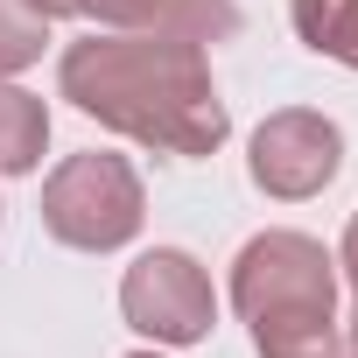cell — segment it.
Here are the masks:
<instances>
[{
	"label": "cell",
	"mask_w": 358,
	"mask_h": 358,
	"mask_svg": "<svg viewBox=\"0 0 358 358\" xmlns=\"http://www.w3.org/2000/svg\"><path fill=\"white\" fill-rule=\"evenodd\" d=\"M57 92L85 120H99L155 155H176V162H204L232 134V113L211 85V57L155 22L71 43L57 64Z\"/></svg>",
	"instance_id": "6da1fadb"
},
{
	"label": "cell",
	"mask_w": 358,
	"mask_h": 358,
	"mask_svg": "<svg viewBox=\"0 0 358 358\" xmlns=\"http://www.w3.org/2000/svg\"><path fill=\"white\" fill-rule=\"evenodd\" d=\"M232 309L260 358H344L337 253L309 232H253L232 260Z\"/></svg>",
	"instance_id": "7a4b0ae2"
},
{
	"label": "cell",
	"mask_w": 358,
	"mask_h": 358,
	"mask_svg": "<svg viewBox=\"0 0 358 358\" xmlns=\"http://www.w3.org/2000/svg\"><path fill=\"white\" fill-rule=\"evenodd\" d=\"M148 218V190H141V169L127 155H106V148H85V155H64L43 183V232L57 246H78V253H120Z\"/></svg>",
	"instance_id": "3957f363"
},
{
	"label": "cell",
	"mask_w": 358,
	"mask_h": 358,
	"mask_svg": "<svg viewBox=\"0 0 358 358\" xmlns=\"http://www.w3.org/2000/svg\"><path fill=\"white\" fill-rule=\"evenodd\" d=\"M120 316L155 337V344H204L211 323H218V295H211V274L183 253V246H148L127 281H120Z\"/></svg>",
	"instance_id": "277c9868"
},
{
	"label": "cell",
	"mask_w": 358,
	"mask_h": 358,
	"mask_svg": "<svg viewBox=\"0 0 358 358\" xmlns=\"http://www.w3.org/2000/svg\"><path fill=\"white\" fill-rule=\"evenodd\" d=\"M246 169H253V183H260L267 197L302 204V197H316V190L337 183L344 134H337V120H323V113H309V106H281V113H267V120L253 127Z\"/></svg>",
	"instance_id": "5b68a950"
},
{
	"label": "cell",
	"mask_w": 358,
	"mask_h": 358,
	"mask_svg": "<svg viewBox=\"0 0 358 358\" xmlns=\"http://www.w3.org/2000/svg\"><path fill=\"white\" fill-rule=\"evenodd\" d=\"M43 148H50V106L0 78V176L43 169Z\"/></svg>",
	"instance_id": "8992f818"
},
{
	"label": "cell",
	"mask_w": 358,
	"mask_h": 358,
	"mask_svg": "<svg viewBox=\"0 0 358 358\" xmlns=\"http://www.w3.org/2000/svg\"><path fill=\"white\" fill-rule=\"evenodd\" d=\"M288 22L316 57L358 71V0H288Z\"/></svg>",
	"instance_id": "52a82bcc"
},
{
	"label": "cell",
	"mask_w": 358,
	"mask_h": 358,
	"mask_svg": "<svg viewBox=\"0 0 358 358\" xmlns=\"http://www.w3.org/2000/svg\"><path fill=\"white\" fill-rule=\"evenodd\" d=\"M155 29H169V36H183V43L211 50V43L239 36V8H232V0H162Z\"/></svg>",
	"instance_id": "ba28073f"
},
{
	"label": "cell",
	"mask_w": 358,
	"mask_h": 358,
	"mask_svg": "<svg viewBox=\"0 0 358 358\" xmlns=\"http://www.w3.org/2000/svg\"><path fill=\"white\" fill-rule=\"evenodd\" d=\"M43 50H50V15H36L29 0H0V78L43 64Z\"/></svg>",
	"instance_id": "9c48e42d"
},
{
	"label": "cell",
	"mask_w": 358,
	"mask_h": 358,
	"mask_svg": "<svg viewBox=\"0 0 358 358\" xmlns=\"http://www.w3.org/2000/svg\"><path fill=\"white\" fill-rule=\"evenodd\" d=\"M36 15H78V22H99V29H148L162 15V0H29Z\"/></svg>",
	"instance_id": "30bf717a"
},
{
	"label": "cell",
	"mask_w": 358,
	"mask_h": 358,
	"mask_svg": "<svg viewBox=\"0 0 358 358\" xmlns=\"http://www.w3.org/2000/svg\"><path fill=\"white\" fill-rule=\"evenodd\" d=\"M337 267H344V281L358 288V211H351V225H344V246H337Z\"/></svg>",
	"instance_id": "8fae6325"
},
{
	"label": "cell",
	"mask_w": 358,
	"mask_h": 358,
	"mask_svg": "<svg viewBox=\"0 0 358 358\" xmlns=\"http://www.w3.org/2000/svg\"><path fill=\"white\" fill-rule=\"evenodd\" d=\"M344 358H358V309L344 316Z\"/></svg>",
	"instance_id": "7c38bea8"
},
{
	"label": "cell",
	"mask_w": 358,
	"mask_h": 358,
	"mask_svg": "<svg viewBox=\"0 0 358 358\" xmlns=\"http://www.w3.org/2000/svg\"><path fill=\"white\" fill-rule=\"evenodd\" d=\"M127 358H162V351H127Z\"/></svg>",
	"instance_id": "4fadbf2b"
}]
</instances>
